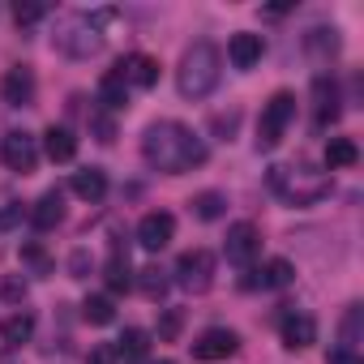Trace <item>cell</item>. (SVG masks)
<instances>
[{
	"label": "cell",
	"instance_id": "1",
	"mask_svg": "<svg viewBox=\"0 0 364 364\" xmlns=\"http://www.w3.org/2000/svg\"><path fill=\"white\" fill-rule=\"evenodd\" d=\"M141 159L154 167V171H167V176H180V171H193L206 163V141L185 129L180 120H159L146 129L141 137Z\"/></svg>",
	"mask_w": 364,
	"mask_h": 364
},
{
	"label": "cell",
	"instance_id": "2",
	"mask_svg": "<svg viewBox=\"0 0 364 364\" xmlns=\"http://www.w3.org/2000/svg\"><path fill=\"white\" fill-rule=\"evenodd\" d=\"M223 77V56L210 39H198L185 56H180V69H176V90L185 99H206Z\"/></svg>",
	"mask_w": 364,
	"mask_h": 364
},
{
	"label": "cell",
	"instance_id": "3",
	"mask_svg": "<svg viewBox=\"0 0 364 364\" xmlns=\"http://www.w3.org/2000/svg\"><path fill=\"white\" fill-rule=\"evenodd\" d=\"M291 120H296V95L291 90H274L266 99V107H262V120H257V150H274L287 137Z\"/></svg>",
	"mask_w": 364,
	"mask_h": 364
},
{
	"label": "cell",
	"instance_id": "4",
	"mask_svg": "<svg viewBox=\"0 0 364 364\" xmlns=\"http://www.w3.org/2000/svg\"><path fill=\"white\" fill-rule=\"evenodd\" d=\"M270 185H274L279 193H287L296 206H309V202H317V198L330 193V180L317 176V171H309V167H274Z\"/></svg>",
	"mask_w": 364,
	"mask_h": 364
},
{
	"label": "cell",
	"instance_id": "5",
	"mask_svg": "<svg viewBox=\"0 0 364 364\" xmlns=\"http://www.w3.org/2000/svg\"><path fill=\"white\" fill-rule=\"evenodd\" d=\"M176 283L185 287V291H193V296H202V291H210L215 287V253H206V249H189V253H180V262H176Z\"/></svg>",
	"mask_w": 364,
	"mask_h": 364
},
{
	"label": "cell",
	"instance_id": "6",
	"mask_svg": "<svg viewBox=\"0 0 364 364\" xmlns=\"http://www.w3.org/2000/svg\"><path fill=\"white\" fill-rule=\"evenodd\" d=\"M56 43H60L65 56L86 60V56H95V52L103 48V35H99V22H95V18H69V22L60 26Z\"/></svg>",
	"mask_w": 364,
	"mask_h": 364
},
{
	"label": "cell",
	"instance_id": "7",
	"mask_svg": "<svg viewBox=\"0 0 364 364\" xmlns=\"http://www.w3.org/2000/svg\"><path fill=\"white\" fill-rule=\"evenodd\" d=\"M0 163H5L9 171H35V163H39V137L35 133H26V129H14V133H5L0 137Z\"/></svg>",
	"mask_w": 364,
	"mask_h": 364
},
{
	"label": "cell",
	"instance_id": "8",
	"mask_svg": "<svg viewBox=\"0 0 364 364\" xmlns=\"http://www.w3.org/2000/svg\"><path fill=\"white\" fill-rule=\"evenodd\" d=\"M236 347H240V334H236V330H228V326H210V330H202V334L193 338V360L215 364V360H228Z\"/></svg>",
	"mask_w": 364,
	"mask_h": 364
},
{
	"label": "cell",
	"instance_id": "9",
	"mask_svg": "<svg viewBox=\"0 0 364 364\" xmlns=\"http://www.w3.org/2000/svg\"><path fill=\"white\" fill-rule=\"evenodd\" d=\"M223 253H228V262H236V266H253L257 253H262V232H257L253 223H232V228H228V240H223Z\"/></svg>",
	"mask_w": 364,
	"mask_h": 364
},
{
	"label": "cell",
	"instance_id": "10",
	"mask_svg": "<svg viewBox=\"0 0 364 364\" xmlns=\"http://www.w3.org/2000/svg\"><path fill=\"white\" fill-rule=\"evenodd\" d=\"M171 236H176V219H171L167 210H150V215H141V223H137V245H141L146 253L167 249Z\"/></svg>",
	"mask_w": 364,
	"mask_h": 364
},
{
	"label": "cell",
	"instance_id": "11",
	"mask_svg": "<svg viewBox=\"0 0 364 364\" xmlns=\"http://www.w3.org/2000/svg\"><path fill=\"white\" fill-rule=\"evenodd\" d=\"M279 330H283V347H287V351H304V347L317 343V321H313L309 313H300V309H287Z\"/></svg>",
	"mask_w": 364,
	"mask_h": 364
},
{
	"label": "cell",
	"instance_id": "12",
	"mask_svg": "<svg viewBox=\"0 0 364 364\" xmlns=\"http://www.w3.org/2000/svg\"><path fill=\"white\" fill-rule=\"evenodd\" d=\"M262 56H266L262 35L240 31V35H232V39H228V60H232L236 69H253V65H262Z\"/></svg>",
	"mask_w": 364,
	"mask_h": 364
},
{
	"label": "cell",
	"instance_id": "13",
	"mask_svg": "<svg viewBox=\"0 0 364 364\" xmlns=\"http://www.w3.org/2000/svg\"><path fill=\"white\" fill-rule=\"evenodd\" d=\"M116 69H120V77H124L129 86H137V90H150V86L159 82V60H154V56H146V52L124 56Z\"/></svg>",
	"mask_w": 364,
	"mask_h": 364
},
{
	"label": "cell",
	"instance_id": "14",
	"mask_svg": "<svg viewBox=\"0 0 364 364\" xmlns=\"http://www.w3.org/2000/svg\"><path fill=\"white\" fill-rule=\"evenodd\" d=\"M5 103H14V107H31L35 103V73L26 69V65H14L9 73H5Z\"/></svg>",
	"mask_w": 364,
	"mask_h": 364
},
{
	"label": "cell",
	"instance_id": "15",
	"mask_svg": "<svg viewBox=\"0 0 364 364\" xmlns=\"http://www.w3.org/2000/svg\"><path fill=\"white\" fill-rule=\"evenodd\" d=\"M31 223H35L39 232H52V228H60V223H65V193H60V189H48V193L35 202V210H31Z\"/></svg>",
	"mask_w": 364,
	"mask_h": 364
},
{
	"label": "cell",
	"instance_id": "16",
	"mask_svg": "<svg viewBox=\"0 0 364 364\" xmlns=\"http://www.w3.org/2000/svg\"><path fill=\"white\" fill-rule=\"evenodd\" d=\"M73 193H77L82 202H103V193H107V171H103V167H82V171H73Z\"/></svg>",
	"mask_w": 364,
	"mask_h": 364
},
{
	"label": "cell",
	"instance_id": "17",
	"mask_svg": "<svg viewBox=\"0 0 364 364\" xmlns=\"http://www.w3.org/2000/svg\"><path fill=\"white\" fill-rule=\"evenodd\" d=\"M43 154H48L52 163H69V159L77 154V137H73L65 124H52V129L43 133Z\"/></svg>",
	"mask_w": 364,
	"mask_h": 364
},
{
	"label": "cell",
	"instance_id": "18",
	"mask_svg": "<svg viewBox=\"0 0 364 364\" xmlns=\"http://www.w3.org/2000/svg\"><path fill=\"white\" fill-rule=\"evenodd\" d=\"M99 103H103L107 112H120V107L129 103V82L120 77V69H107V73H103V82H99Z\"/></svg>",
	"mask_w": 364,
	"mask_h": 364
},
{
	"label": "cell",
	"instance_id": "19",
	"mask_svg": "<svg viewBox=\"0 0 364 364\" xmlns=\"http://www.w3.org/2000/svg\"><path fill=\"white\" fill-rule=\"evenodd\" d=\"M360 163V146L351 141V137H330V146H326V167L330 171H343V167H355Z\"/></svg>",
	"mask_w": 364,
	"mask_h": 364
},
{
	"label": "cell",
	"instance_id": "20",
	"mask_svg": "<svg viewBox=\"0 0 364 364\" xmlns=\"http://www.w3.org/2000/svg\"><path fill=\"white\" fill-rule=\"evenodd\" d=\"M31 334H35V313H14V317L0 321V338H5L9 347L31 343Z\"/></svg>",
	"mask_w": 364,
	"mask_h": 364
},
{
	"label": "cell",
	"instance_id": "21",
	"mask_svg": "<svg viewBox=\"0 0 364 364\" xmlns=\"http://www.w3.org/2000/svg\"><path fill=\"white\" fill-rule=\"evenodd\" d=\"M112 347H116V355H120V360H146V351H150V334L133 326V330H124Z\"/></svg>",
	"mask_w": 364,
	"mask_h": 364
},
{
	"label": "cell",
	"instance_id": "22",
	"mask_svg": "<svg viewBox=\"0 0 364 364\" xmlns=\"http://www.w3.org/2000/svg\"><path fill=\"white\" fill-rule=\"evenodd\" d=\"M103 279H107V291H112V296H120V291H129V287H133V270H129V262H124L120 253H112V257H107Z\"/></svg>",
	"mask_w": 364,
	"mask_h": 364
},
{
	"label": "cell",
	"instance_id": "23",
	"mask_svg": "<svg viewBox=\"0 0 364 364\" xmlns=\"http://www.w3.org/2000/svg\"><path fill=\"white\" fill-rule=\"evenodd\" d=\"M313 95H317V124H326V120H334L338 116V90H334V82H326V77H317L313 82Z\"/></svg>",
	"mask_w": 364,
	"mask_h": 364
},
{
	"label": "cell",
	"instance_id": "24",
	"mask_svg": "<svg viewBox=\"0 0 364 364\" xmlns=\"http://www.w3.org/2000/svg\"><path fill=\"white\" fill-rule=\"evenodd\" d=\"M22 266H26L31 274H39V279H48V274L56 270V262L48 257V249H43V245H35V240H26V245H22Z\"/></svg>",
	"mask_w": 364,
	"mask_h": 364
},
{
	"label": "cell",
	"instance_id": "25",
	"mask_svg": "<svg viewBox=\"0 0 364 364\" xmlns=\"http://www.w3.org/2000/svg\"><path fill=\"white\" fill-rule=\"evenodd\" d=\"M223 210H228V198H223V193H215V189H206V193H198V198H193V215H198V219H206V223L223 219Z\"/></svg>",
	"mask_w": 364,
	"mask_h": 364
},
{
	"label": "cell",
	"instance_id": "26",
	"mask_svg": "<svg viewBox=\"0 0 364 364\" xmlns=\"http://www.w3.org/2000/svg\"><path fill=\"white\" fill-rule=\"evenodd\" d=\"M291 279H296V270H291L287 257H274V262H266V270H257V283L262 287H287Z\"/></svg>",
	"mask_w": 364,
	"mask_h": 364
},
{
	"label": "cell",
	"instance_id": "27",
	"mask_svg": "<svg viewBox=\"0 0 364 364\" xmlns=\"http://www.w3.org/2000/svg\"><path fill=\"white\" fill-rule=\"evenodd\" d=\"M137 287H141V296H150V300H163V296H167V287H171V279H167V270H159V266H146V270L137 274Z\"/></svg>",
	"mask_w": 364,
	"mask_h": 364
},
{
	"label": "cell",
	"instance_id": "28",
	"mask_svg": "<svg viewBox=\"0 0 364 364\" xmlns=\"http://www.w3.org/2000/svg\"><path fill=\"white\" fill-rule=\"evenodd\" d=\"M82 317H86L90 326H107V321H116V304H112V296H86Z\"/></svg>",
	"mask_w": 364,
	"mask_h": 364
},
{
	"label": "cell",
	"instance_id": "29",
	"mask_svg": "<svg viewBox=\"0 0 364 364\" xmlns=\"http://www.w3.org/2000/svg\"><path fill=\"white\" fill-rule=\"evenodd\" d=\"M360 317H364V309H360V304H351V309H347V317H343V330H338L343 351H355V355H360Z\"/></svg>",
	"mask_w": 364,
	"mask_h": 364
},
{
	"label": "cell",
	"instance_id": "30",
	"mask_svg": "<svg viewBox=\"0 0 364 364\" xmlns=\"http://www.w3.org/2000/svg\"><path fill=\"white\" fill-rule=\"evenodd\" d=\"M180 330H185V313H180V309H163V317H159V343H176Z\"/></svg>",
	"mask_w": 364,
	"mask_h": 364
},
{
	"label": "cell",
	"instance_id": "31",
	"mask_svg": "<svg viewBox=\"0 0 364 364\" xmlns=\"http://www.w3.org/2000/svg\"><path fill=\"white\" fill-rule=\"evenodd\" d=\"M43 18H48L43 5H31V0H26V5H22V0L14 5V22H18V26H35V22H43Z\"/></svg>",
	"mask_w": 364,
	"mask_h": 364
},
{
	"label": "cell",
	"instance_id": "32",
	"mask_svg": "<svg viewBox=\"0 0 364 364\" xmlns=\"http://www.w3.org/2000/svg\"><path fill=\"white\" fill-rule=\"evenodd\" d=\"M309 48H317V52H334V48H338V39H334V31L317 26V31H309Z\"/></svg>",
	"mask_w": 364,
	"mask_h": 364
},
{
	"label": "cell",
	"instance_id": "33",
	"mask_svg": "<svg viewBox=\"0 0 364 364\" xmlns=\"http://www.w3.org/2000/svg\"><path fill=\"white\" fill-rule=\"evenodd\" d=\"M69 270H73V279H90V257H86V249H77V253L69 257Z\"/></svg>",
	"mask_w": 364,
	"mask_h": 364
},
{
	"label": "cell",
	"instance_id": "34",
	"mask_svg": "<svg viewBox=\"0 0 364 364\" xmlns=\"http://www.w3.org/2000/svg\"><path fill=\"white\" fill-rule=\"evenodd\" d=\"M116 360H120V355H116L112 343H99V347L90 351V364H116Z\"/></svg>",
	"mask_w": 364,
	"mask_h": 364
},
{
	"label": "cell",
	"instance_id": "35",
	"mask_svg": "<svg viewBox=\"0 0 364 364\" xmlns=\"http://www.w3.org/2000/svg\"><path fill=\"white\" fill-rule=\"evenodd\" d=\"M90 124H95V133H99V141H112V137H116V124H112L107 116H95Z\"/></svg>",
	"mask_w": 364,
	"mask_h": 364
},
{
	"label": "cell",
	"instance_id": "36",
	"mask_svg": "<svg viewBox=\"0 0 364 364\" xmlns=\"http://www.w3.org/2000/svg\"><path fill=\"white\" fill-rule=\"evenodd\" d=\"M326 364H360V355H355V351H343V347H338V351H330V360H326Z\"/></svg>",
	"mask_w": 364,
	"mask_h": 364
},
{
	"label": "cell",
	"instance_id": "37",
	"mask_svg": "<svg viewBox=\"0 0 364 364\" xmlns=\"http://www.w3.org/2000/svg\"><path fill=\"white\" fill-rule=\"evenodd\" d=\"M5 296H9V300H22V296H26V283H22V279H9V283H5Z\"/></svg>",
	"mask_w": 364,
	"mask_h": 364
},
{
	"label": "cell",
	"instance_id": "38",
	"mask_svg": "<svg viewBox=\"0 0 364 364\" xmlns=\"http://www.w3.org/2000/svg\"><path fill=\"white\" fill-rule=\"evenodd\" d=\"M236 120H240L236 112H232V116H215V129H219V133H232V129H236Z\"/></svg>",
	"mask_w": 364,
	"mask_h": 364
},
{
	"label": "cell",
	"instance_id": "39",
	"mask_svg": "<svg viewBox=\"0 0 364 364\" xmlns=\"http://www.w3.org/2000/svg\"><path fill=\"white\" fill-rule=\"evenodd\" d=\"M163 364H171V360H163Z\"/></svg>",
	"mask_w": 364,
	"mask_h": 364
}]
</instances>
